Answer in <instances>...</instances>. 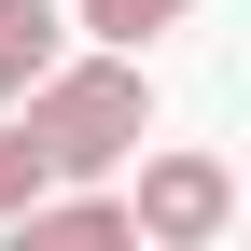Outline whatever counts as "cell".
Listing matches in <instances>:
<instances>
[{"instance_id":"5b68a950","label":"cell","mask_w":251,"mask_h":251,"mask_svg":"<svg viewBox=\"0 0 251 251\" xmlns=\"http://www.w3.org/2000/svg\"><path fill=\"white\" fill-rule=\"evenodd\" d=\"M28 196H42V153H28V126H14V112H0V224H14V209H28Z\"/></svg>"},{"instance_id":"7a4b0ae2","label":"cell","mask_w":251,"mask_h":251,"mask_svg":"<svg viewBox=\"0 0 251 251\" xmlns=\"http://www.w3.org/2000/svg\"><path fill=\"white\" fill-rule=\"evenodd\" d=\"M224 224H237V168L224 153H196V140L140 153V196H126V237L140 251H209Z\"/></svg>"},{"instance_id":"3957f363","label":"cell","mask_w":251,"mask_h":251,"mask_svg":"<svg viewBox=\"0 0 251 251\" xmlns=\"http://www.w3.org/2000/svg\"><path fill=\"white\" fill-rule=\"evenodd\" d=\"M56 42H70V14H56V0H0V112L56 70Z\"/></svg>"},{"instance_id":"277c9868","label":"cell","mask_w":251,"mask_h":251,"mask_svg":"<svg viewBox=\"0 0 251 251\" xmlns=\"http://www.w3.org/2000/svg\"><path fill=\"white\" fill-rule=\"evenodd\" d=\"M56 14H70L84 42H126L140 56V42H168V28H196V0H56Z\"/></svg>"},{"instance_id":"6da1fadb","label":"cell","mask_w":251,"mask_h":251,"mask_svg":"<svg viewBox=\"0 0 251 251\" xmlns=\"http://www.w3.org/2000/svg\"><path fill=\"white\" fill-rule=\"evenodd\" d=\"M14 126H28V153H42V181H112L126 153L153 140V70L126 42H56V70L14 98Z\"/></svg>"}]
</instances>
